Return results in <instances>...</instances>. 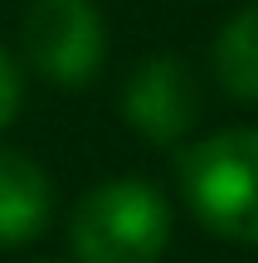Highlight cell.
Returning <instances> with one entry per match:
<instances>
[{"label":"cell","instance_id":"obj_2","mask_svg":"<svg viewBox=\"0 0 258 263\" xmlns=\"http://www.w3.org/2000/svg\"><path fill=\"white\" fill-rule=\"evenodd\" d=\"M68 244L78 263H156L171 244V205L151 180H103L78 200Z\"/></svg>","mask_w":258,"mask_h":263},{"label":"cell","instance_id":"obj_3","mask_svg":"<svg viewBox=\"0 0 258 263\" xmlns=\"http://www.w3.org/2000/svg\"><path fill=\"white\" fill-rule=\"evenodd\" d=\"M19 44L54 88H88L107 64V20L93 0H29Z\"/></svg>","mask_w":258,"mask_h":263},{"label":"cell","instance_id":"obj_1","mask_svg":"<svg viewBox=\"0 0 258 263\" xmlns=\"http://www.w3.org/2000/svg\"><path fill=\"white\" fill-rule=\"evenodd\" d=\"M181 195L210 234L258 244V127H229L181 151Z\"/></svg>","mask_w":258,"mask_h":263},{"label":"cell","instance_id":"obj_4","mask_svg":"<svg viewBox=\"0 0 258 263\" xmlns=\"http://www.w3.org/2000/svg\"><path fill=\"white\" fill-rule=\"evenodd\" d=\"M122 117L132 122L136 137H146L151 146H175L181 137H190L195 117H200L195 73L175 54H146L142 64L127 73Z\"/></svg>","mask_w":258,"mask_h":263},{"label":"cell","instance_id":"obj_5","mask_svg":"<svg viewBox=\"0 0 258 263\" xmlns=\"http://www.w3.org/2000/svg\"><path fill=\"white\" fill-rule=\"evenodd\" d=\"M54 210V180L34 156L0 146V249H19L39 239Z\"/></svg>","mask_w":258,"mask_h":263},{"label":"cell","instance_id":"obj_7","mask_svg":"<svg viewBox=\"0 0 258 263\" xmlns=\"http://www.w3.org/2000/svg\"><path fill=\"white\" fill-rule=\"evenodd\" d=\"M19 103H25V78H19L15 59L0 49V132L19 117Z\"/></svg>","mask_w":258,"mask_h":263},{"label":"cell","instance_id":"obj_6","mask_svg":"<svg viewBox=\"0 0 258 263\" xmlns=\"http://www.w3.org/2000/svg\"><path fill=\"white\" fill-rule=\"evenodd\" d=\"M214 78L239 103H258V0L224 20L214 34Z\"/></svg>","mask_w":258,"mask_h":263}]
</instances>
